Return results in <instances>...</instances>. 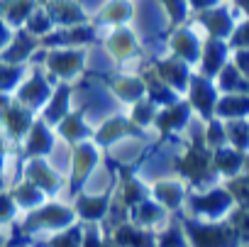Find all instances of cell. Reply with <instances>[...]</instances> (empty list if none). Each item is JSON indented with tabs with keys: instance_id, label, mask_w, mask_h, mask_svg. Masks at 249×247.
<instances>
[{
	"instance_id": "484cf974",
	"label": "cell",
	"mask_w": 249,
	"mask_h": 247,
	"mask_svg": "<svg viewBox=\"0 0 249 247\" xmlns=\"http://www.w3.org/2000/svg\"><path fill=\"white\" fill-rule=\"evenodd\" d=\"M71 98H73L71 83H59V86H54L52 98H49L47 105L42 108V120L47 122V125L56 128L59 122L71 113Z\"/></svg>"
},
{
	"instance_id": "4fadbf2b",
	"label": "cell",
	"mask_w": 249,
	"mask_h": 247,
	"mask_svg": "<svg viewBox=\"0 0 249 247\" xmlns=\"http://www.w3.org/2000/svg\"><path fill=\"white\" fill-rule=\"evenodd\" d=\"M191 117H193V108L188 105L186 98H178L169 105H161V110L157 113V120H154V128L161 137H169V135L186 130Z\"/></svg>"
},
{
	"instance_id": "ba28073f",
	"label": "cell",
	"mask_w": 249,
	"mask_h": 247,
	"mask_svg": "<svg viewBox=\"0 0 249 247\" xmlns=\"http://www.w3.org/2000/svg\"><path fill=\"white\" fill-rule=\"evenodd\" d=\"M183 98H186L188 105L193 108V115L203 117V122H205V120L215 117V108H217V100H220V91H217V86H215L213 78H208V76H203V74H193V76H191V83H188V88H186V93H183Z\"/></svg>"
},
{
	"instance_id": "ac0fdd59",
	"label": "cell",
	"mask_w": 249,
	"mask_h": 247,
	"mask_svg": "<svg viewBox=\"0 0 249 247\" xmlns=\"http://www.w3.org/2000/svg\"><path fill=\"white\" fill-rule=\"evenodd\" d=\"M95 25H73V27H54L44 39H42V47L44 49H54V47H88L93 39H95Z\"/></svg>"
},
{
	"instance_id": "f546056e",
	"label": "cell",
	"mask_w": 249,
	"mask_h": 247,
	"mask_svg": "<svg viewBox=\"0 0 249 247\" xmlns=\"http://www.w3.org/2000/svg\"><path fill=\"white\" fill-rule=\"evenodd\" d=\"M98 20L110 27H122L130 20H135V0H105Z\"/></svg>"
},
{
	"instance_id": "7dc6e473",
	"label": "cell",
	"mask_w": 249,
	"mask_h": 247,
	"mask_svg": "<svg viewBox=\"0 0 249 247\" xmlns=\"http://www.w3.org/2000/svg\"><path fill=\"white\" fill-rule=\"evenodd\" d=\"M230 223L234 225L239 242H249V208H237L230 215Z\"/></svg>"
},
{
	"instance_id": "603a6c76",
	"label": "cell",
	"mask_w": 249,
	"mask_h": 247,
	"mask_svg": "<svg viewBox=\"0 0 249 247\" xmlns=\"http://www.w3.org/2000/svg\"><path fill=\"white\" fill-rule=\"evenodd\" d=\"M39 47H42V39L35 37V35H30L25 27H20V30H15L10 44L5 47L3 54H0V59L10 61V64H22V66H25V61L32 59Z\"/></svg>"
},
{
	"instance_id": "cb8c5ba5",
	"label": "cell",
	"mask_w": 249,
	"mask_h": 247,
	"mask_svg": "<svg viewBox=\"0 0 249 247\" xmlns=\"http://www.w3.org/2000/svg\"><path fill=\"white\" fill-rule=\"evenodd\" d=\"M171 218L174 215L161 203H157L152 196L144 198L142 203H137L135 208H130V220L137 223V225H142V228H149V230H161Z\"/></svg>"
},
{
	"instance_id": "11a10c76",
	"label": "cell",
	"mask_w": 249,
	"mask_h": 247,
	"mask_svg": "<svg viewBox=\"0 0 249 247\" xmlns=\"http://www.w3.org/2000/svg\"><path fill=\"white\" fill-rule=\"evenodd\" d=\"M5 189H8V179L0 174V191H5Z\"/></svg>"
},
{
	"instance_id": "277c9868",
	"label": "cell",
	"mask_w": 249,
	"mask_h": 247,
	"mask_svg": "<svg viewBox=\"0 0 249 247\" xmlns=\"http://www.w3.org/2000/svg\"><path fill=\"white\" fill-rule=\"evenodd\" d=\"M178 174L191 184V189H203L210 186L215 181V171H213V150L203 142V135H198L191 147L178 157L176 162Z\"/></svg>"
},
{
	"instance_id": "9f6ffc18",
	"label": "cell",
	"mask_w": 249,
	"mask_h": 247,
	"mask_svg": "<svg viewBox=\"0 0 249 247\" xmlns=\"http://www.w3.org/2000/svg\"><path fill=\"white\" fill-rule=\"evenodd\" d=\"M15 247H42V245H35V242H22V245H15Z\"/></svg>"
},
{
	"instance_id": "f1b7e54d",
	"label": "cell",
	"mask_w": 249,
	"mask_h": 247,
	"mask_svg": "<svg viewBox=\"0 0 249 247\" xmlns=\"http://www.w3.org/2000/svg\"><path fill=\"white\" fill-rule=\"evenodd\" d=\"M152 196V186H147L140 176H135V174H124L122 176V181H120V186L115 189V198L124 206V208H135L137 203H142L144 198H149Z\"/></svg>"
},
{
	"instance_id": "e0dca14e",
	"label": "cell",
	"mask_w": 249,
	"mask_h": 247,
	"mask_svg": "<svg viewBox=\"0 0 249 247\" xmlns=\"http://www.w3.org/2000/svg\"><path fill=\"white\" fill-rule=\"evenodd\" d=\"M105 52L115 61H130V59L140 57V32L132 30L130 25L115 27L105 37Z\"/></svg>"
},
{
	"instance_id": "60d3db41",
	"label": "cell",
	"mask_w": 249,
	"mask_h": 247,
	"mask_svg": "<svg viewBox=\"0 0 249 247\" xmlns=\"http://www.w3.org/2000/svg\"><path fill=\"white\" fill-rule=\"evenodd\" d=\"M27 69L22 64H10L0 59V93H15V88L20 86V81L25 78Z\"/></svg>"
},
{
	"instance_id": "1f68e13d",
	"label": "cell",
	"mask_w": 249,
	"mask_h": 247,
	"mask_svg": "<svg viewBox=\"0 0 249 247\" xmlns=\"http://www.w3.org/2000/svg\"><path fill=\"white\" fill-rule=\"evenodd\" d=\"M39 3L42 0H0V15L13 30H20Z\"/></svg>"
},
{
	"instance_id": "8fae6325",
	"label": "cell",
	"mask_w": 249,
	"mask_h": 247,
	"mask_svg": "<svg viewBox=\"0 0 249 247\" xmlns=\"http://www.w3.org/2000/svg\"><path fill=\"white\" fill-rule=\"evenodd\" d=\"M203 44H205L203 32L196 25H188V22L174 27L171 35H169V54L183 59L191 66H198L200 54H203Z\"/></svg>"
},
{
	"instance_id": "30bf717a",
	"label": "cell",
	"mask_w": 249,
	"mask_h": 247,
	"mask_svg": "<svg viewBox=\"0 0 249 247\" xmlns=\"http://www.w3.org/2000/svg\"><path fill=\"white\" fill-rule=\"evenodd\" d=\"M237 20H239V15L230 3H220L215 8L196 13V27L205 37H215V39H230Z\"/></svg>"
},
{
	"instance_id": "7c38bea8",
	"label": "cell",
	"mask_w": 249,
	"mask_h": 247,
	"mask_svg": "<svg viewBox=\"0 0 249 247\" xmlns=\"http://www.w3.org/2000/svg\"><path fill=\"white\" fill-rule=\"evenodd\" d=\"M142 133L144 130H140L127 115H107L100 125L95 128L93 140L100 147H112V145H117L124 137H142Z\"/></svg>"
},
{
	"instance_id": "ab89813d",
	"label": "cell",
	"mask_w": 249,
	"mask_h": 247,
	"mask_svg": "<svg viewBox=\"0 0 249 247\" xmlns=\"http://www.w3.org/2000/svg\"><path fill=\"white\" fill-rule=\"evenodd\" d=\"M157 3H159L166 22L171 25V30L178 27V25H186L191 20V13L193 10L188 5V0H157Z\"/></svg>"
},
{
	"instance_id": "7a4b0ae2",
	"label": "cell",
	"mask_w": 249,
	"mask_h": 247,
	"mask_svg": "<svg viewBox=\"0 0 249 247\" xmlns=\"http://www.w3.org/2000/svg\"><path fill=\"white\" fill-rule=\"evenodd\" d=\"M237 210L234 198L225 184H210L203 189H188L183 218L196 220H230V215Z\"/></svg>"
},
{
	"instance_id": "44dd1931",
	"label": "cell",
	"mask_w": 249,
	"mask_h": 247,
	"mask_svg": "<svg viewBox=\"0 0 249 247\" xmlns=\"http://www.w3.org/2000/svg\"><path fill=\"white\" fill-rule=\"evenodd\" d=\"M230 57H232V49H230V42L227 39L205 37L203 54H200V61H198V66H200L198 74H203L208 78H215L222 71V66L230 61Z\"/></svg>"
},
{
	"instance_id": "4316f807",
	"label": "cell",
	"mask_w": 249,
	"mask_h": 247,
	"mask_svg": "<svg viewBox=\"0 0 249 247\" xmlns=\"http://www.w3.org/2000/svg\"><path fill=\"white\" fill-rule=\"evenodd\" d=\"M110 95H115L122 103H137L147 95V86L142 74H117L110 78Z\"/></svg>"
},
{
	"instance_id": "5b68a950",
	"label": "cell",
	"mask_w": 249,
	"mask_h": 247,
	"mask_svg": "<svg viewBox=\"0 0 249 247\" xmlns=\"http://www.w3.org/2000/svg\"><path fill=\"white\" fill-rule=\"evenodd\" d=\"M42 69L59 83H71L76 76L83 74L86 69V49L81 47H54V49H42Z\"/></svg>"
},
{
	"instance_id": "d4e9b609",
	"label": "cell",
	"mask_w": 249,
	"mask_h": 247,
	"mask_svg": "<svg viewBox=\"0 0 249 247\" xmlns=\"http://www.w3.org/2000/svg\"><path fill=\"white\" fill-rule=\"evenodd\" d=\"M35 120H37V117H35V110L20 105V103L13 98V103H10V108H8V113H5V117H3V122H0V125H3V130H5V135H8L10 140L22 142V137L27 135V130L32 128Z\"/></svg>"
},
{
	"instance_id": "74e56055",
	"label": "cell",
	"mask_w": 249,
	"mask_h": 247,
	"mask_svg": "<svg viewBox=\"0 0 249 247\" xmlns=\"http://www.w3.org/2000/svg\"><path fill=\"white\" fill-rule=\"evenodd\" d=\"M225 133H227V145L234 150H242L249 154V117L242 120H225Z\"/></svg>"
},
{
	"instance_id": "83f0119b",
	"label": "cell",
	"mask_w": 249,
	"mask_h": 247,
	"mask_svg": "<svg viewBox=\"0 0 249 247\" xmlns=\"http://www.w3.org/2000/svg\"><path fill=\"white\" fill-rule=\"evenodd\" d=\"M56 135H59L61 140H66L69 145H78V142H83V140H90L93 130H90V125H88V117H86L83 110H71V113L59 122V125H56Z\"/></svg>"
},
{
	"instance_id": "bcb514c9",
	"label": "cell",
	"mask_w": 249,
	"mask_h": 247,
	"mask_svg": "<svg viewBox=\"0 0 249 247\" xmlns=\"http://www.w3.org/2000/svg\"><path fill=\"white\" fill-rule=\"evenodd\" d=\"M227 42H230V49H249V18L237 20Z\"/></svg>"
},
{
	"instance_id": "816d5d0a",
	"label": "cell",
	"mask_w": 249,
	"mask_h": 247,
	"mask_svg": "<svg viewBox=\"0 0 249 247\" xmlns=\"http://www.w3.org/2000/svg\"><path fill=\"white\" fill-rule=\"evenodd\" d=\"M5 164H8V142L5 135H0V174L5 176Z\"/></svg>"
},
{
	"instance_id": "3957f363",
	"label": "cell",
	"mask_w": 249,
	"mask_h": 247,
	"mask_svg": "<svg viewBox=\"0 0 249 247\" xmlns=\"http://www.w3.org/2000/svg\"><path fill=\"white\" fill-rule=\"evenodd\" d=\"M191 247H237L239 237L230 220H196V218H178Z\"/></svg>"
},
{
	"instance_id": "8992f818",
	"label": "cell",
	"mask_w": 249,
	"mask_h": 247,
	"mask_svg": "<svg viewBox=\"0 0 249 247\" xmlns=\"http://www.w3.org/2000/svg\"><path fill=\"white\" fill-rule=\"evenodd\" d=\"M103 164V147L95 140H83L78 145L71 147L69 154V171H66V181L71 186L73 193L81 191V186L86 184V179Z\"/></svg>"
},
{
	"instance_id": "681fc988",
	"label": "cell",
	"mask_w": 249,
	"mask_h": 247,
	"mask_svg": "<svg viewBox=\"0 0 249 247\" xmlns=\"http://www.w3.org/2000/svg\"><path fill=\"white\" fill-rule=\"evenodd\" d=\"M13 35H15V30L3 20V15H0V54L5 52V47L10 44V39H13Z\"/></svg>"
},
{
	"instance_id": "d6986e66",
	"label": "cell",
	"mask_w": 249,
	"mask_h": 247,
	"mask_svg": "<svg viewBox=\"0 0 249 247\" xmlns=\"http://www.w3.org/2000/svg\"><path fill=\"white\" fill-rule=\"evenodd\" d=\"M186 196H188V186L178 179H157L152 184V198L157 203H161L171 215H181L183 206H186Z\"/></svg>"
},
{
	"instance_id": "d590c367",
	"label": "cell",
	"mask_w": 249,
	"mask_h": 247,
	"mask_svg": "<svg viewBox=\"0 0 249 247\" xmlns=\"http://www.w3.org/2000/svg\"><path fill=\"white\" fill-rule=\"evenodd\" d=\"M81 237H83V223H73L49 237H44L42 242H35V245H42V247H81Z\"/></svg>"
},
{
	"instance_id": "ee69618b",
	"label": "cell",
	"mask_w": 249,
	"mask_h": 247,
	"mask_svg": "<svg viewBox=\"0 0 249 247\" xmlns=\"http://www.w3.org/2000/svg\"><path fill=\"white\" fill-rule=\"evenodd\" d=\"M20 215H22V210L18 208L10 189L0 191V228H13L20 220Z\"/></svg>"
},
{
	"instance_id": "9a60e30c",
	"label": "cell",
	"mask_w": 249,
	"mask_h": 247,
	"mask_svg": "<svg viewBox=\"0 0 249 247\" xmlns=\"http://www.w3.org/2000/svg\"><path fill=\"white\" fill-rule=\"evenodd\" d=\"M152 69L157 71V76L166 83V86H171L176 93H186V88H188V83H191V76H193V66L191 64H186L183 59H178V57H174V54H166V57H161V59H157L154 64H152Z\"/></svg>"
},
{
	"instance_id": "f6af8a7d",
	"label": "cell",
	"mask_w": 249,
	"mask_h": 247,
	"mask_svg": "<svg viewBox=\"0 0 249 247\" xmlns=\"http://www.w3.org/2000/svg\"><path fill=\"white\" fill-rule=\"evenodd\" d=\"M81 247H107V232L100 223H83Z\"/></svg>"
},
{
	"instance_id": "6da1fadb",
	"label": "cell",
	"mask_w": 249,
	"mask_h": 247,
	"mask_svg": "<svg viewBox=\"0 0 249 247\" xmlns=\"http://www.w3.org/2000/svg\"><path fill=\"white\" fill-rule=\"evenodd\" d=\"M73 223H78L73 206L49 198L42 206H37L35 210L22 213L20 220L15 223V230H20V235L27 242H42L44 237H49V235H54Z\"/></svg>"
},
{
	"instance_id": "5bb4252c",
	"label": "cell",
	"mask_w": 249,
	"mask_h": 247,
	"mask_svg": "<svg viewBox=\"0 0 249 247\" xmlns=\"http://www.w3.org/2000/svg\"><path fill=\"white\" fill-rule=\"evenodd\" d=\"M115 193H90V191H78L73 198V210L78 223H100L107 218L110 203H112Z\"/></svg>"
},
{
	"instance_id": "7402d4cb",
	"label": "cell",
	"mask_w": 249,
	"mask_h": 247,
	"mask_svg": "<svg viewBox=\"0 0 249 247\" xmlns=\"http://www.w3.org/2000/svg\"><path fill=\"white\" fill-rule=\"evenodd\" d=\"M247 164H249V154L242 152V150H234L230 145L213 150V171H215V176H222V179L230 181V179L239 176L247 169Z\"/></svg>"
},
{
	"instance_id": "c3c4849f",
	"label": "cell",
	"mask_w": 249,
	"mask_h": 247,
	"mask_svg": "<svg viewBox=\"0 0 249 247\" xmlns=\"http://www.w3.org/2000/svg\"><path fill=\"white\" fill-rule=\"evenodd\" d=\"M232 64L242 71V76L249 78V49H232Z\"/></svg>"
},
{
	"instance_id": "db71d44e",
	"label": "cell",
	"mask_w": 249,
	"mask_h": 247,
	"mask_svg": "<svg viewBox=\"0 0 249 247\" xmlns=\"http://www.w3.org/2000/svg\"><path fill=\"white\" fill-rule=\"evenodd\" d=\"M10 245V235H8V228H0V247H8Z\"/></svg>"
},
{
	"instance_id": "f907efd6",
	"label": "cell",
	"mask_w": 249,
	"mask_h": 247,
	"mask_svg": "<svg viewBox=\"0 0 249 247\" xmlns=\"http://www.w3.org/2000/svg\"><path fill=\"white\" fill-rule=\"evenodd\" d=\"M220 3H222V0H188V5H191L193 15H196V13H200V10L215 8V5H220Z\"/></svg>"
},
{
	"instance_id": "e575fe53",
	"label": "cell",
	"mask_w": 249,
	"mask_h": 247,
	"mask_svg": "<svg viewBox=\"0 0 249 247\" xmlns=\"http://www.w3.org/2000/svg\"><path fill=\"white\" fill-rule=\"evenodd\" d=\"M220 93H249V78L232 64V59L222 66V71L213 78Z\"/></svg>"
},
{
	"instance_id": "9c48e42d",
	"label": "cell",
	"mask_w": 249,
	"mask_h": 247,
	"mask_svg": "<svg viewBox=\"0 0 249 247\" xmlns=\"http://www.w3.org/2000/svg\"><path fill=\"white\" fill-rule=\"evenodd\" d=\"M22 179L32 181L39 191H44L47 198H54L64 191V184H66V176L47 159V157H32L25 162L22 167Z\"/></svg>"
},
{
	"instance_id": "b9f144b4",
	"label": "cell",
	"mask_w": 249,
	"mask_h": 247,
	"mask_svg": "<svg viewBox=\"0 0 249 247\" xmlns=\"http://www.w3.org/2000/svg\"><path fill=\"white\" fill-rule=\"evenodd\" d=\"M25 30L30 32V35H35V37H39V39H44L52 30H54V22H52V18L47 15V10L42 8V3L35 8V13L27 18V22H25Z\"/></svg>"
},
{
	"instance_id": "ffe728a7",
	"label": "cell",
	"mask_w": 249,
	"mask_h": 247,
	"mask_svg": "<svg viewBox=\"0 0 249 247\" xmlns=\"http://www.w3.org/2000/svg\"><path fill=\"white\" fill-rule=\"evenodd\" d=\"M42 8L52 18L54 27H73L88 22V13L78 0H42Z\"/></svg>"
},
{
	"instance_id": "680465c9",
	"label": "cell",
	"mask_w": 249,
	"mask_h": 247,
	"mask_svg": "<svg viewBox=\"0 0 249 247\" xmlns=\"http://www.w3.org/2000/svg\"><path fill=\"white\" fill-rule=\"evenodd\" d=\"M222 3H230V0H222Z\"/></svg>"
},
{
	"instance_id": "7bdbcfd3",
	"label": "cell",
	"mask_w": 249,
	"mask_h": 247,
	"mask_svg": "<svg viewBox=\"0 0 249 247\" xmlns=\"http://www.w3.org/2000/svg\"><path fill=\"white\" fill-rule=\"evenodd\" d=\"M203 142H205V145H208L210 150H217V147H225V145H227L225 120H220V117H210V120H205Z\"/></svg>"
},
{
	"instance_id": "4dcf8cb0",
	"label": "cell",
	"mask_w": 249,
	"mask_h": 247,
	"mask_svg": "<svg viewBox=\"0 0 249 247\" xmlns=\"http://www.w3.org/2000/svg\"><path fill=\"white\" fill-rule=\"evenodd\" d=\"M215 117H220V120L249 117V93H220Z\"/></svg>"
},
{
	"instance_id": "2e32d148",
	"label": "cell",
	"mask_w": 249,
	"mask_h": 247,
	"mask_svg": "<svg viewBox=\"0 0 249 247\" xmlns=\"http://www.w3.org/2000/svg\"><path fill=\"white\" fill-rule=\"evenodd\" d=\"M56 147V133L52 125H47V122L42 117H37L32 122V128L27 130V135L22 137V154L27 159L32 157H49Z\"/></svg>"
},
{
	"instance_id": "f5cc1de1",
	"label": "cell",
	"mask_w": 249,
	"mask_h": 247,
	"mask_svg": "<svg viewBox=\"0 0 249 247\" xmlns=\"http://www.w3.org/2000/svg\"><path fill=\"white\" fill-rule=\"evenodd\" d=\"M232 8L237 10V15L249 18V0H232Z\"/></svg>"
},
{
	"instance_id": "6f0895ef",
	"label": "cell",
	"mask_w": 249,
	"mask_h": 247,
	"mask_svg": "<svg viewBox=\"0 0 249 247\" xmlns=\"http://www.w3.org/2000/svg\"><path fill=\"white\" fill-rule=\"evenodd\" d=\"M237 247H249V242H239V245H237Z\"/></svg>"
},
{
	"instance_id": "f35d334b",
	"label": "cell",
	"mask_w": 249,
	"mask_h": 247,
	"mask_svg": "<svg viewBox=\"0 0 249 247\" xmlns=\"http://www.w3.org/2000/svg\"><path fill=\"white\" fill-rule=\"evenodd\" d=\"M157 113H159V105L144 95V98H140L137 103H132V110H130V115H127V117L135 122V125H137L140 130H147V128H152V125H154Z\"/></svg>"
},
{
	"instance_id": "52a82bcc",
	"label": "cell",
	"mask_w": 249,
	"mask_h": 247,
	"mask_svg": "<svg viewBox=\"0 0 249 247\" xmlns=\"http://www.w3.org/2000/svg\"><path fill=\"white\" fill-rule=\"evenodd\" d=\"M54 86H56V81H54L42 66H37V69H32V71L25 74V78H22L20 86L15 88L13 98H15L20 105H25V108H30V110L37 113V110H42V108L47 105V100L52 98Z\"/></svg>"
},
{
	"instance_id": "8d00e7d4",
	"label": "cell",
	"mask_w": 249,
	"mask_h": 247,
	"mask_svg": "<svg viewBox=\"0 0 249 247\" xmlns=\"http://www.w3.org/2000/svg\"><path fill=\"white\" fill-rule=\"evenodd\" d=\"M157 247H191L181 220L171 218V220L157 232Z\"/></svg>"
},
{
	"instance_id": "836d02e7",
	"label": "cell",
	"mask_w": 249,
	"mask_h": 247,
	"mask_svg": "<svg viewBox=\"0 0 249 247\" xmlns=\"http://www.w3.org/2000/svg\"><path fill=\"white\" fill-rule=\"evenodd\" d=\"M142 78H144V86H147V98L154 100L159 108H161V105H169V103H174V100H178V98H183V95L176 93L171 86H166V83L157 76L154 69H147V71L142 74Z\"/></svg>"
},
{
	"instance_id": "d6a6232c",
	"label": "cell",
	"mask_w": 249,
	"mask_h": 247,
	"mask_svg": "<svg viewBox=\"0 0 249 247\" xmlns=\"http://www.w3.org/2000/svg\"><path fill=\"white\" fill-rule=\"evenodd\" d=\"M8 189H10V193H13V198H15V203H18V208H20L22 213L35 210L37 206H42L44 201H49V198L44 196V191H39V189H37L32 181H27V179H20L18 184H10Z\"/></svg>"
}]
</instances>
